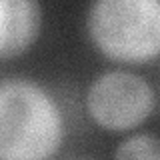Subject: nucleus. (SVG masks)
Wrapping results in <instances>:
<instances>
[{
    "mask_svg": "<svg viewBox=\"0 0 160 160\" xmlns=\"http://www.w3.org/2000/svg\"><path fill=\"white\" fill-rule=\"evenodd\" d=\"M64 138V118L52 94L26 78L0 86V160H48Z\"/></svg>",
    "mask_w": 160,
    "mask_h": 160,
    "instance_id": "obj_1",
    "label": "nucleus"
},
{
    "mask_svg": "<svg viewBox=\"0 0 160 160\" xmlns=\"http://www.w3.org/2000/svg\"><path fill=\"white\" fill-rule=\"evenodd\" d=\"M92 44L110 60L142 64L160 56V0H98L86 14Z\"/></svg>",
    "mask_w": 160,
    "mask_h": 160,
    "instance_id": "obj_2",
    "label": "nucleus"
},
{
    "mask_svg": "<svg viewBox=\"0 0 160 160\" xmlns=\"http://www.w3.org/2000/svg\"><path fill=\"white\" fill-rule=\"evenodd\" d=\"M154 106L156 94L150 82L128 70L102 72L86 90L90 120L108 132H126L140 126Z\"/></svg>",
    "mask_w": 160,
    "mask_h": 160,
    "instance_id": "obj_3",
    "label": "nucleus"
},
{
    "mask_svg": "<svg viewBox=\"0 0 160 160\" xmlns=\"http://www.w3.org/2000/svg\"><path fill=\"white\" fill-rule=\"evenodd\" d=\"M42 26V8L36 0L0 2V58L20 56L36 42Z\"/></svg>",
    "mask_w": 160,
    "mask_h": 160,
    "instance_id": "obj_4",
    "label": "nucleus"
},
{
    "mask_svg": "<svg viewBox=\"0 0 160 160\" xmlns=\"http://www.w3.org/2000/svg\"><path fill=\"white\" fill-rule=\"evenodd\" d=\"M114 160H160V136L138 132L116 146Z\"/></svg>",
    "mask_w": 160,
    "mask_h": 160,
    "instance_id": "obj_5",
    "label": "nucleus"
}]
</instances>
